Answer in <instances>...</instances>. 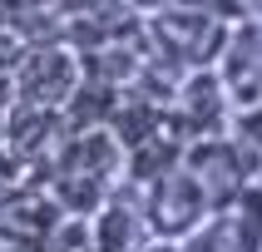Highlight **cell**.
Wrapping results in <instances>:
<instances>
[{
    "mask_svg": "<svg viewBox=\"0 0 262 252\" xmlns=\"http://www.w3.org/2000/svg\"><path fill=\"white\" fill-rule=\"evenodd\" d=\"M188 252H262V188L248 183L243 193L213 203L188 237Z\"/></svg>",
    "mask_w": 262,
    "mask_h": 252,
    "instance_id": "6da1fadb",
    "label": "cell"
},
{
    "mask_svg": "<svg viewBox=\"0 0 262 252\" xmlns=\"http://www.w3.org/2000/svg\"><path fill=\"white\" fill-rule=\"evenodd\" d=\"M144 213H148L154 237H178V242H183V237L213 213V198H208V188L183 163H173V168H163V173L148 183V208Z\"/></svg>",
    "mask_w": 262,
    "mask_h": 252,
    "instance_id": "7a4b0ae2",
    "label": "cell"
},
{
    "mask_svg": "<svg viewBox=\"0 0 262 252\" xmlns=\"http://www.w3.org/2000/svg\"><path fill=\"white\" fill-rule=\"evenodd\" d=\"M154 237L144 208H124V203H104L99 218L89 222V247L94 252H139Z\"/></svg>",
    "mask_w": 262,
    "mask_h": 252,
    "instance_id": "3957f363",
    "label": "cell"
},
{
    "mask_svg": "<svg viewBox=\"0 0 262 252\" xmlns=\"http://www.w3.org/2000/svg\"><path fill=\"white\" fill-rule=\"evenodd\" d=\"M139 252H188V242H178V237H148Z\"/></svg>",
    "mask_w": 262,
    "mask_h": 252,
    "instance_id": "277c9868",
    "label": "cell"
},
{
    "mask_svg": "<svg viewBox=\"0 0 262 252\" xmlns=\"http://www.w3.org/2000/svg\"><path fill=\"white\" fill-rule=\"evenodd\" d=\"M252 183H257V188H262V158H257V173H252Z\"/></svg>",
    "mask_w": 262,
    "mask_h": 252,
    "instance_id": "5b68a950",
    "label": "cell"
},
{
    "mask_svg": "<svg viewBox=\"0 0 262 252\" xmlns=\"http://www.w3.org/2000/svg\"><path fill=\"white\" fill-rule=\"evenodd\" d=\"M84 252H94V247H84Z\"/></svg>",
    "mask_w": 262,
    "mask_h": 252,
    "instance_id": "8992f818",
    "label": "cell"
}]
</instances>
